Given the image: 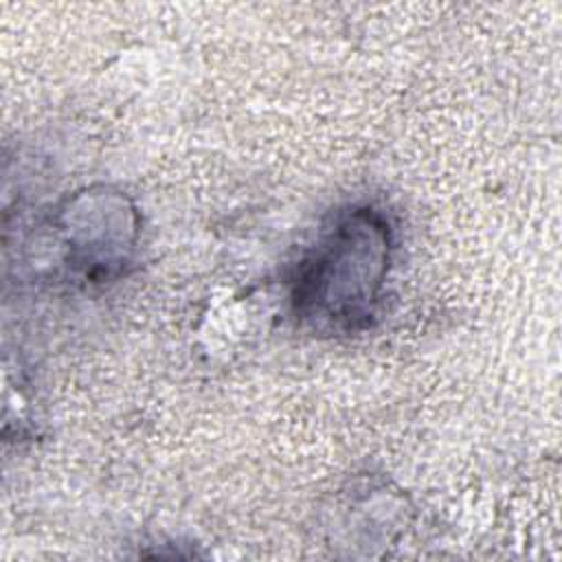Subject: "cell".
<instances>
[{
  "instance_id": "cell-2",
  "label": "cell",
  "mask_w": 562,
  "mask_h": 562,
  "mask_svg": "<svg viewBox=\"0 0 562 562\" xmlns=\"http://www.w3.org/2000/svg\"><path fill=\"white\" fill-rule=\"evenodd\" d=\"M66 261L88 279L119 272L136 237V213L116 191H83L59 213Z\"/></svg>"
},
{
  "instance_id": "cell-1",
  "label": "cell",
  "mask_w": 562,
  "mask_h": 562,
  "mask_svg": "<svg viewBox=\"0 0 562 562\" xmlns=\"http://www.w3.org/2000/svg\"><path fill=\"white\" fill-rule=\"evenodd\" d=\"M393 228L371 204L331 215L294 263L290 305L299 323L318 334L369 327L391 268Z\"/></svg>"
}]
</instances>
